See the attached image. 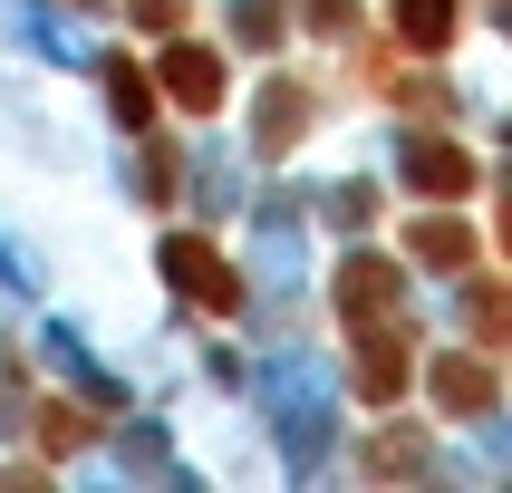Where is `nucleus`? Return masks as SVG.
I'll use <instances>...</instances> for the list:
<instances>
[{
    "instance_id": "nucleus-11",
    "label": "nucleus",
    "mask_w": 512,
    "mask_h": 493,
    "mask_svg": "<svg viewBox=\"0 0 512 493\" xmlns=\"http://www.w3.org/2000/svg\"><path fill=\"white\" fill-rule=\"evenodd\" d=\"M39 435H49V445H78V435H87V416H68V406H49V416H39Z\"/></svg>"
},
{
    "instance_id": "nucleus-1",
    "label": "nucleus",
    "mask_w": 512,
    "mask_h": 493,
    "mask_svg": "<svg viewBox=\"0 0 512 493\" xmlns=\"http://www.w3.org/2000/svg\"><path fill=\"white\" fill-rule=\"evenodd\" d=\"M165 281H174V290H184V300H194V310H203V319H232V310H242V281H232L223 261L203 252L194 232H174V242H165Z\"/></svg>"
},
{
    "instance_id": "nucleus-9",
    "label": "nucleus",
    "mask_w": 512,
    "mask_h": 493,
    "mask_svg": "<svg viewBox=\"0 0 512 493\" xmlns=\"http://www.w3.org/2000/svg\"><path fill=\"white\" fill-rule=\"evenodd\" d=\"M368 474H416V435H377V445H368Z\"/></svg>"
},
{
    "instance_id": "nucleus-14",
    "label": "nucleus",
    "mask_w": 512,
    "mask_h": 493,
    "mask_svg": "<svg viewBox=\"0 0 512 493\" xmlns=\"http://www.w3.org/2000/svg\"><path fill=\"white\" fill-rule=\"evenodd\" d=\"M68 10H87V0H68Z\"/></svg>"
},
{
    "instance_id": "nucleus-6",
    "label": "nucleus",
    "mask_w": 512,
    "mask_h": 493,
    "mask_svg": "<svg viewBox=\"0 0 512 493\" xmlns=\"http://www.w3.org/2000/svg\"><path fill=\"white\" fill-rule=\"evenodd\" d=\"M406 174H416L426 194H474V165H464L455 145H416V165H406Z\"/></svg>"
},
{
    "instance_id": "nucleus-13",
    "label": "nucleus",
    "mask_w": 512,
    "mask_h": 493,
    "mask_svg": "<svg viewBox=\"0 0 512 493\" xmlns=\"http://www.w3.org/2000/svg\"><path fill=\"white\" fill-rule=\"evenodd\" d=\"M136 10H145L155 29H174V20H184V0H136Z\"/></svg>"
},
{
    "instance_id": "nucleus-12",
    "label": "nucleus",
    "mask_w": 512,
    "mask_h": 493,
    "mask_svg": "<svg viewBox=\"0 0 512 493\" xmlns=\"http://www.w3.org/2000/svg\"><path fill=\"white\" fill-rule=\"evenodd\" d=\"M310 20H319V29H348L358 10H348V0H310Z\"/></svg>"
},
{
    "instance_id": "nucleus-4",
    "label": "nucleus",
    "mask_w": 512,
    "mask_h": 493,
    "mask_svg": "<svg viewBox=\"0 0 512 493\" xmlns=\"http://www.w3.org/2000/svg\"><path fill=\"white\" fill-rule=\"evenodd\" d=\"M339 300H348V329H377V319L397 310V271H387V261H348Z\"/></svg>"
},
{
    "instance_id": "nucleus-10",
    "label": "nucleus",
    "mask_w": 512,
    "mask_h": 493,
    "mask_svg": "<svg viewBox=\"0 0 512 493\" xmlns=\"http://www.w3.org/2000/svg\"><path fill=\"white\" fill-rule=\"evenodd\" d=\"M107 97H116V107H126V116H145V107H155V87H145L136 68H126V58H116V68H107Z\"/></svg>"
},
{
    "instance_id": "nucleus-8",
    "label": "nucleus",
    "mask_w": 512,
    "mask_h": 493,
    "mask_svg": "<svg viewBox=\"0 0 512 493\" xmlns=\"http://www.w3.org/2000/svg\"><path fill=\"white\" fill-rule=\"evenodd\" d=\"M416 252H426L435 271H455V261H474V232H455V223H416Z\"/></svg>"
},
{
    "instance_id": "nucleus-3",
    "label": "nucleus",
    "mask_w": 512,
    "mask_h": 493,
    "mask_svg": "<svg viewBox=\"0 0 512 493\" xmlns=\"http://www.w3.org/2000/svg\"><path fill=\"white\" fill-rule=\"evenodd\" d=\"M358 397H368V406H397L406 397V339L387 329V319H377L368 348H358Z\"/></svg>"
},
{
    "instance_id": "nucleus-5",
    "label": "nucleus",
    "mask_w": 512,
    "mask_h": 493,
    "mask_svg": "<svg viewBox=\"0 0 512 493\" xmlns=\"http://www.w3.org/2000/svg\"><path fill=\"white\" fill-rule=\"evenodd\" d=\"M435 406L484 416V406H493V368H484V358H435Z\"/></svg>"
},
{
    "instance_id": "nucleus-2",
    "label": "nucleus",
    "mask_w": 512,
    "mask_h": 493,
    "mask_svg": "<svg viewBox=\"0 0 512 493\" xmlns=\"http://www.w3.org/2000/svg\"><path fill=\"white\" fill-rule=\"evenodd\" d=\"M165 97H174V107H203V116H213V107H223V58L194 49V39H184V49H165Z\"/></svg>"
},
{
    "instance_id": "nucleus-7",
    "label": "nucleus",
    "mask_w": 512,
    "mask_h": 493,
    "mask_svg": "<svg viewBox=\"0 0 512 493\" xmlns=\"http://www.w3.org/2000/svg\"><path fill=\"white\" fill-rule=\"evenodd\" d=\"M406 39L416 49H445L455 39V0H406Z\"/></svg>"
}]
</instances>
